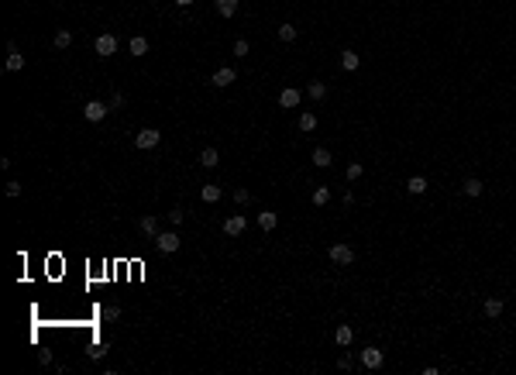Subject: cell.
I'll return each mask as SVG.
<instances>
[{"mask_svg": "<svg viewBox=\"0 0 516 375\" xmlns=\"http://www.w3.org/2000/svg\"><path fill=\"white\" fill-rule=\"evenodd\" d=\"M503 307H506V303H503V299H495V296H492V299H485V317L495 320L499 313H503Z\"/></svg>", "mask_w": 516, "mask_h": 375, "instance_id": "18", "label": "cell"}, {"mask_svg": "<svg viewBox=\"0 0 516 375\" xmlns=\"http://www.w3.org/2000/svg\"><path fill=\"white\" fill-rule=\"evenodd\" d=\"M279 42H296V24H279Z\"/></svg>", "mask_w": 516, "mask_h": 375, "instance_id": "22", "label": "cell"}, {"mask_svg": "<svg viewBox=\"0 0 516 375\" xmlns=\"http://www.w3.org/2000/svg\"><path fill=\"white\" fill-rule=\"evenodd\" d=\"M93 48H97V55L107 59V55H114V52H117V38H114V34H100V38L93 42Z\"/></svg>", "mask_w": 516, "mask_h": 375, "instance_id": "5", "label": "cell"}, {"mask_svg": "<svg viewBox=\"0 0 516 375\" xmlns=\"http://www.w3.org/2000/svg\"><path fill=\"white\" fill-rule=\"evenodd\" d=\"M327 255H331L334 265H351V261H355V248H351V245H344V241L331 245V248H327Z\"/></svg>", "mask_w": 516, "mask_h": 375, "instance_id": "1", "label": "cell"}, {"mask_svg": "<svg viewBox=\"0 0 516 375\" xmlns=\"http://www.w3.org/2000/svg\"><path fill=\"white\" fill-rule=\"evenodd\" d=\"M69 45H72V34H69L66 28H59L55 31V48H69Z\"/></svg>", "mask_w": 516, "mask_h": 375, "instance_id": "25", "label": "cell"}, {"mask_svg": "<svg viewBox=\"0 0 516 375\" xmlns=\"http://www.w3.org/2000/svg\"><path fill=\"white\" fill-rule=\"evenodd\" d=\"M231 196H234V203H238V207L252 203V193H248V190H234V193H231Z\"/></svg>", "mask_w": 516, "mask_h": 375, "instance_id": "29", "label": "cell"}, {"mask_svg": "<svg viewBox=\"0 0 516 375\" xmlns=\"http://www.w3.org/2000/svg\"><path fill=\"white\" fill-rule=\"evenodd\" d=\"M107 114H110V107H107V103H100V100H90L86 107H83V117H86V121H93V124H97V121H103Z\"/></svg>", "mask_w": 516, "mask_h": 375, "instance_id": "3", "label": "cell"}, {"mask_svg": "<svg viewBox=\"0 0 516 375\" xmlns=\"http://www.w3.org/2000/svg\"><path fill=\"white\" fill-rule=\"evenodd\" d=\"M169 224H183V210H179V207H172V210H169Z\"/></svg>", "mask_w": 516, "mask_h": 375, "instance_id": "31", "label": "cell"}, {"mask_svg": "<svg viewBox=\"0 0 516 375\" xmlns=\"http://www.w3.org/2000/svg\"><path fill=\"white\" fill-rule=\"evenodd\" d=\"M145 52H148V38H141V34L131 38V55H145Z\"/></svg>", "mask_w": 516, "mask_h": 375, "instance_id": "23", "label": "cell"}, {"mask_svg": "<svg viewBox=\"0 0 516 375\" xmlns=\"http://www.w3.org/2000/svg\"><path fill=\"white\" fill-rule=\"evenodd\" d=\"M21 69H24V55L17 52L14 42H7V72H21Z\"/></svg>", "mask_w": 516, "mask_h": 375, "instance_id": "7", "label": "cell"}, {"mask_svg": "<svg viewBox=\"0 0 516 375\" xmlns=\"http://www.w3.org/2000/svg\"><path fill=\"white\" fill-rule=\"evenodd\" d=\"M176 4H179V7H189V4H193V0H176Z\"/></svg>", "mask_w": 516, "mask_h": 375, "instance_id": "35", "label": "cell"}, {"mask_svg": "<svg viewBox=\"0 0 516 375\" xmlns=\"http://www.w3.org/2000/svg\"><path fill=\"white\" fill-rule=\"evenodd\" d=\"M361 172H365V165H358V162H351V165H348V182L361 179Z\"/></svg>", "mask_w": 516, "mask_h": 375, "instance_id": "28", "label": "cell"}, {"mask_svg": "<svg viewBox=\"0 0 516 375\" xmlns=\"http://www.w3.org/2000/svg\"><path fill=\"white\" fill-rule=\"evenodd\" d=\"M382 362H386V354L378 351V348H365V351H361V365H365V368H382Z\"/></svg>", "mask_w": 516, "mask_h": 375, "instance_id": "10", "label": "cell"}, {"mask_svg": "<svg viewBox=\"0 0 516 375\" xmlns=\"http://www.w3.org/2000/svg\"><path fill=\"white\" fill-rule=\"evenodd\" d=\"M310 100H323V97H327V86H323V83H310Z\"/></svg>", "mask_w": 516, "mask_h": 375, "instance_id": "26", "label": "cell"}, {"mask_svg": "<svg viewBox=\"0 0 516 375\" xmlns=\"http://www.w3.org/2000/svg\"><path fill=\"white\" fill-rule=\"evenodd\" d=\"M217 162H220L217 148H203V152H200V165H203V169H217Z\"/></svg>", "mask_w": 516, "mask_h": 375, "instance_id": "13", "label": "cell"}, {"mask_svg": "<svg viewBox=\"0 0 516 375\" xmlns=\"http://www.w3.org/2000/svg\"><path fill=\"white\" fill-rule=\"evenodd\" d=\"M7 196L17 200V196H21V182H7Z\"/></svg>", "mask_w": 516, "mask_h": 375, "instance_id": "33", "label": "cell"}, {"mask_svg": "<svg viewBox=\"0 0 516 375\" xmlns=\"http://www.w3.org/2000/svg\"><path fill=\"white\" fill-rule=\"evenodd\" d=\"M313 165H317V169H327V165H331V152H327V148H313Z\"/></svg>", "mask_w": 516, "mask_h": 375, "instance_id": "19", "label": "cell"}, {"mask_svg": "<svg viewBox=\"0 0 516 375\" xmlns=\"http://www.w3.org/2000/svg\"><path fill=\"white\" fill-rule=\"evenodd\" d=\"M155 245H159L162 255H172V251H179V245H183V241H179V234H176V231H162L159 238H155Z\"/></svg>", "mask_w": 516, "mask_h": 375, "instance_id": "2", "label": "cell"}, {"mask_svg": "<svg viewBox=\"0 0 516 375\" xmlns=\"http://www.w3.org/2000/svg\"><path fill=\"white\" fill-rule=\"evenodd\" d=\"M482 190H485V186H482V179H465V186H461V193L468 196V200H479Z\"/></svg>", "mask_w": 516, "mask_h": 375, "instance_id": "12", "label": "cell"}, {"mask_svg": "<svg viewBox=\"0 0 516 375\" xmlns=\"http://www.w3.org/2000/svg\"><path fill=\"white\" fill-rule=\"evenodd\" d=\"M234 55H248V42H244V38L234 42Z\"/></svg>", "mask_w": 516, "mask_h": 375, "instance_id": "32", "label": "cell"}, {"mask_svg": "<svg viewBox=\"0 0 516 375\" xmlns=\"http://www.w3.org/2000/svg\"><path fill=\"white\" fill-rule=\"evenodd\" d=\"M244 228H248L244 217H224V234H227V238H241Z\"/></svg>", "mask_w": 516, "mask_h": 375, "instance_id": "6", "label": "cell"}, {"mask_svg": "<svg viewBox=\"0 0 516 375\" xmlns=\"http://www.w3.org/2000/svg\"><path fill=\"white\" fill-rule=\"evenodd\" d=\"M313 127H317V114H310V110L299 114V131H313Z\"/></svg>", "mask_w": 516, "mask_h": 375, "instance_id": "24", "label": "cell"}, {"mask_svg": "<svg viewBox=\"0 0 516 375\" xmlns=\"http://www.w3.org/2000/svg\"><path fill=\"white\" fill-rule=\"evenodd\" d=\"M217 11H220V17H234L238 14V0H217Z\"/></svg>", "mask_w": 516, "mask_h": 375, "instance_id": "20", "label": "cell"}, {"mask_svg": "<svg viewBox=\"0 0 516 375\" xmlns=\"http://www.w3.org/2000/svg\"><path fill=\"white\" fill-rule=\"evenodd\" d=\"M358 66H361V59H358L351 48H348V52H341V69H344V72H355Z\"/></svg>", "mask_w": 516, "mask_h": 375, "instance_id": "15", "label": "cell"}, {"mask_svg": "<svg viewBox=\"0 0 516 375\" xmlns=\"http://www.w3.org/2000/svg\"><path fill=\"white\" fill-rule=\"evenodd\" d=\"M334 341H337V344H341V348H348V344H351V341H355V330H351V327H348V324H341V327H337V330H334Z\"/></svg>", "mask_w": 516, "mask_h": 375, "instance_id": "14", "label": "cell"}, {"mask_svg": "<svg viewBox=\"0 0 516 375\" xmlns=\"http://www.w3.org/2000/svg\"><path fill=\"white\" fill-rule=\"evenodd\" d=\"M159 141H162V135L155 131V127H141V131L135 135V145L138 148H155Z\"/></svg>", "mask_w": 516, "mask_h": 375, "instance_id": "4", "label": "cell"}, {"mask_svg": "<svg viewBox=\"0 0 516 375\" xmlns=\"http://www.w3.org/2000/svg\"><path fill=\"white\" fill-rule=\"evenodd\" d=\"M275 224H279V217H275L272 210H262V214H258V228H262L265 234H269V231H275Z\"/></svg>", "mask_w": 516, "mask_h": 375, "instance_id": "16", "label": "cell"}, {"mask_svg": "<svg viewBox=\"0 0 516 375\" xmlns=\"http://www.w3.org/2000/svg\"><path fill=\"white\" fill-rule=\"evenodd\" d=\"M327 200H331V190H327V186H320V190H313V207H323Z\"/></svg>", "mask_w": 516, "mask_h": 375, "instance_id": "27", "label": "cell"}, {"mask_svg": "<svg viewBox=\"0 0 516 375\" xmlns=\"http://www.w3.org/2000/svg\"><path fill=\"white\" fill-rule=\"evenodd\" d=\"M138 231H141L145 238H159V234H162V231H159V220H155V217H141V220H138Z\"/></svg>", "mask_w": 516, "mask_h": 375, "instance_id": "11", "label": "cell"}, {"mask_svg": "<svg viewBox=\"0 0 516 375\" xmlns=\"http://www.w3.org/2000/svg\"><path fill=\"white\" fill-rule=\"evenodd\" d=\"M200 200H203V203H217V200H220V186L206 182L203 190H200Z\"/></svg>", "mask_w": 516, "mask_h": 375, "instance_id": "17", "label": "cell"}, {"mask_svg": "<svg viewBox=\"0 0 516 375\" xmlns=\"http://www.w3.org/2000/svg\"><path fill=\"white\" fill-rule=\"evenodd\" d=\"M234 80H238V72H234V69H231V66L217 69V72L210 76V83H214V86H220V90H224V86H231V83H234Z\"/></svg>", "mask_w": 516, "mask_h": 375, "instance_id": "8", "label": "cell"}, {"mask_svg": "<svg viewBox=\"0 0 516 375\" xmlns=\"http://www.w3.org/2000/svg\"><path fill=\"white\" fill-rule=\"evenodd\" d=\"M337 368H341V372H348V368H351V358H348V354H344V358H337Z\"/></svg>", "mask_w": 516, "mask_h": 375, "instance_id": "34", "label": "cell"}, {"mask_svg": "<svg viewBox=\"0 0 516 375\" xmlns=\"http://www.w3.org/2000/svg\"><path fill=\"white\" fill-rule=\"evenodd\" d=\"M121 317V307H103V320H117Z\"/></svg>", "mask_w": 516, "mask_h": 375, "instance_id": "30", "label": "cell"}, {"mask_svg": "<svg viewBox=\"0 0 516 375\" xmlns=\"http://www.w3.org/2000/svg\"><path fill=\"white\" fill-rule=\"evenodd\" d=\"M299 97H303V93H299L296 86H286V90L279 93V107H286V110H293V107H299Z\"/></svg>", "mask_w": 516, "mask_h": 375, "instance_id": "9", "label": "cell"}, {"mask_svg": "<svg viewBox=\"0 0 516 375\" xmlns=\"http://www.w3.org/2000/svg\"><path fill=\"white\" fill-rule=\"evenodd\" d=\"M406 190H410L413 196H416V193H427V179H424V176H413V179L406 182Z\"/></svg>", "mask_w": 516, "mask_h": 375, "instance_id": "21", "label": "cell"}]
</instances>
